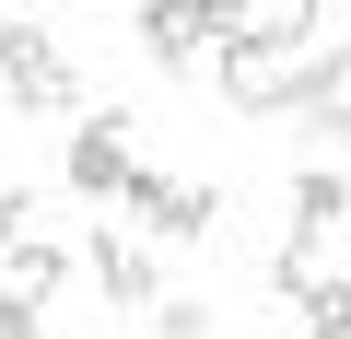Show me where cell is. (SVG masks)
<instances>
[{"instance_id":"5b68a950","label":"cell","mask_w":351,"mask_h":339,"mask_svg":"<svg viewBox=\"0 0 351 339\" xmlns=\"http://www.w3.org/2000/svg\"><path fill=\"white\" fill-rule=\"evenodd\" d=\"M281 117H304L316 140H339V129H351V36H316V47H304V71H293V105H281Z\"/></svg>"},{"instance_id":"4fadbf2b","label":"cell","mask_w":351,"mask_h":339,"mask_svg":"<svg viewBox=\"0 0 351 339\" xmlns=\"http://www.w3.org/2000/svg\"><path fill=\"white\" fill-rule=\"evenodd\" d=\"M188 12H199V36L223 47V36H246V24H258V0H188Z\"/></svg>"},{"instance_id":"ac0fdd59","label":"cell","mask_w":351,"mask_h":339,"mask_svg":"<svg viewBox=\"0 0 351 339\" xmlns=\"http://www.w3.org/2000/svg\"><path fill=\"white\" fill-rule=\"evenodd\" d=\"M339 24H351V0H339Z\"/></svg>"},{"instance_id":"8992f818","label":"cell","mask_w":351,"mask_h":339,"mask_svg":"<svg viewBox=\"0 0 351 339\" xmlns=\"http://www.w3.org/2000/svg\"><path fill=\"white\" fill-rule=\"evenodd\" d=\"M129 36H141V59H152V71H176V82L199 71V12H188V0H141Z\"/></svg>"},{"instance_id":"9c48e42d","label":"cell","mask_w":351,"mask_h":339,"mask_svg":"<svg viewBox=\"0 0 351 339\" xmlns=\"http://www.w3.org/2000/svg\"><path fill=\"white\" fill-rule=\"evenodd\" d=\"M0 269H12V292H24V304H59V292H71V246H47V234H24Z\"/></svg>"},{"instance_id":"6da1fadb","label":"cell","mask_w":351,"mask_h":339,"mask_svg":"<svg viewBox=\"0 0 351 339\" xmlns=\"http://www.w3.org/2000/svg\"><path fill=\"white\" fill-rule=\"evenodd\" d=\"M304 47H316V36H304L293 12H281V24H246V36H223V47H211V94H223L234 117H281V105H293Z\"/></svg>"},{"instance_id":"5bb4252c","label":"cell","mask_w":351,"mask_h":339,"mask_svg":"<svg viewBox=\"0 0 351 339\" xmlns=\"http://www.w3.org/2000/svg\"><path fill=\"white\" fill-rule=\"evenodd\" d=\"M24 234H36V199H24V188H0V258H12Z\"/></svg>"},{"instance_id":"e0dca14e","label":"cell","mask_w":351,"mask_h":339,"mask_svg":"<svg viewBox=\"0 0 351 339\" xmlns=\"http://www.w3.org/2000/svg\"><path fill=\"white\" fill-rule=\"evenodd\" d=\"M0 24H12V0H0Z\"/></svg>"},{"instance_id":"52a82bcc","label":"cell","mask_w":351,"mask_h":339,"mask_svg":"<svg viewBox=\"0 0 351 339\" xmlns=\"http://www.w3.org/2000/svg\"><path fill=\"white\" fill-rule=\"evenodd\" d=\"M82 269H94V292H106L117 316H152V304H164L152 258H141V246H117V234H94V258H82Z\"/></svg>"},{"instance_id":"7a4b0ae2","label":"cell","mask_w":351,"mask_h":339,"mask_svg":"<svg viewBox=\"0 0 351 339\" xmlns=\"http://www.w3.org/2000/svg\"><path fill=\"white\" fill-rule=\"evenodd\" d=\"M0 94H12L24 117H71V105H82V71H71V47H59L36 12L0 24Z\"/></svg>"},{"instance_id":"2e32d148","label":"cell","mask_w":351,"mask_h":339,"mask_svg":"<svg viewBox=\"0 0 351 339\" xmlns=\"http://www.w3.org/2000/svg\"><path fill=\"white\" fill-rule=\"evenodd\" d=\"M281 12H293V24H304V36H316V24H328V12H339V0H281Z\"/></svg>"},{"instance_id":"8fae6325","label":"cell","mask_w":351,"mask_h":339,"mask_svg":"<svg viewBox=\"0 0 351 339\" xmlns=\"http://www.w3.org/2000/svg\"><path fill=\"white\" fill-rule=\"evenodd\" d=\"M293 316H304V339H351V281H316Z\"/></svg>"},{"instance_id":"9a60e30c","label":"cell","mask_w":351,"mask_h":339,"mask_svg":"<svg viewBox=\"0 0 351 339\" xmlns=\"http://www.w3.org/2000/svg\"><path fill=\"white\" fill-rule=\"evenodd\" d=\"M0 339H47V304H24V292H0Z\"/></svg>"},{"instance_id":"277c9868","label":"cell","mask_w":351,"mask_h":339,"mask_svg":"<svg viewBox=\"0 0 351 339\" xmlns=\"http://www.w3.org/2000/svg\"><path fill=\"white\" fill-rule=\"evenodd\" d=\"M129 105H106V117H82L71 129V199H129V176H141V152H129Z\"/></svg>"},{"instance_id":"30bf717a","label":"cell","mask_w":351,"mask_h":339,"mask_svg":"<svg viewBox=\"0 0 351 339\" xmlns=\"http://www.w3.org/2000/svg\"><path fill=\"white\" fill-rule=\"evenodd\" d=\"M316 281H328V269H316V234H281V258H269V292H281V304H304Z\"/></svg>"},{"instance_id":"7c38bea8","label":"cell","mask_w":351,"mask_h":339,"mask_svg":"<svg viewBox=\"0 0 351 339\" xmlns=\"http://www.w3.org/2000/svg\"><path fill=\"white\" fill-rule=\"evenodd\" d=\"M152 327H164V339H211V304H199V292H164Z\"/></svg>"},{"instance_id":"3957f363","label":"cell","mask_w":351,"mask_h":339,"mask_svg":"<svg viewBox=\"0 0 351 339\" xmlns=\"http://www.w3.org/2000/svg\"><path fill=\"white\" fill-rule=\"evenodd\" d=\"M129 211L164 234V246H223V188H188V176H129Z\"/></svg>"},{"instance_id":"ba28073f","label":"cell","mask_w":351,"mask_h":339,"mask_svg":"<svg viewBox=\"0 0 351 339\" xmlns=\"http://www.w3.org/2000/svg\"><path fill=\"white\" fill-rule=\"evenodd\" d=\"M281 199H293V234H328V223L351 211V176H339V164H293Z\"/></svg>"}]
</instances>
